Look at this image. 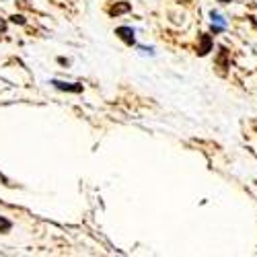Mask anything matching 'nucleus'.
<instances>
[{
	"instance_id": "obj_1",
	"label": "nucleus",
	"mask_w": 257,
	"mask_h": 257,
	"mask_svg": "<svg viewBox=\"0 0 257 257\" xmlns=\"http://www.w3.org/2000/svg\"><path fill=\"white\" fill-rule=\"evenodd\" d=\"M115 35H119L121 41H125L127 46H134L136 44V37H134V29L132 27H117L115 29Z\"/></svg>"
},
{
	"instance_id": "obj_2",
	"label": "nucleus",
	"mask_w": 257,
	"mask_h": 257,
	"mask_svg": "<svg viewBox=\"0 0 257 257\" xmlns=\"http://www.w3.org/2000/svg\"><path fill=\"white\" fill-rule=\"evenodd\" d=\"M52 84L60 91H70V93H80L82 84H74V82H62V80H52Z\"/></svg>"
},
{
	"instance_id": "obj_3",
	"label": "nucleus",
	"mask_w": 257,
	"mask_h": 257,
	"mask_svg": "<svg viewBox=\"0 0 257 257\" xmlns=\"http://www.w3.org/2000/svg\"><path fill=\"white\" fill-rule=\"evenodd\" d=\"M210 17H212V31L214 33H218V31H222L224 27H226V21L222 19V15L220 13H210Z\"/></svg>"
},
{
	"instance_id": "obj_4",
	"label": "nucleus",
	"mask_w": 257,
	"mask_h": 257,
	"mask_svg": "<svg viewBox=\"0 0 257 257\" xmlns=\"http://www.w3.org/2000/svg\"><path fill=\"white\" fill-rule=\"evenodd\" d=\"M132 7L130 5H127V3H119V5H115V7H111L109 9V15L111 17H115V15H121V13H127V11H130Z\"/></svg>"
},
{
	"instance_id": "obj_5",
	"label": "nucleus",
	"mask_w": 257,
	"mask_h": 257,
	"mask_svg": "<svg viewBox=\"0 0 257 257\" xmlns=\"http://www.w3.org/2000/svg\"><path fill=\"white\" fill-rule=\"evenodd\" d=\"M210 48H212V39H210L208 35H202V48L198 50V54H200V56H206V54L210 52Z\"/></svg>"
},
{
	"instance_id": "obj_6",
	"label": "nucleus",
	"mask_w": 257,
	"mask_h": 257,
	"mask_svg": "<svg viewBox=\"0 0 257 257\" xmlns=\"http://www.w3.org/2000/svg\"><path fill=\"white\" fill-rule=\"evenodd\" d=\"M13 228V222L11 220H7V218H3L0 216V232H9Z\"/></svg>"
},
{
	"instance_id": "obj_7",
	"label": "nucleus",
	"mask_w": 257,
	"mask_h": 257,
	"mask_svg": "<svg viewBox=\"0 0 257 257\" xmlns=\"http://www.w3.org/2000/svg\"><path fill=\"white\" fill-rule=\"evenodd\" d=\"M13 23H21V25H23V23H25V19L21 17V15H15V17H13Z\"/></svg>"
},
{
	"instance_id": "obj_8",
	"label": "nucleus",
	"mask_w": 257,
	"mask_h": 257,
	"mask_svg": "<svg viewBox=\"0 0 257 257\" xmlns=\"http://www.w3.org/2000/svg\"><path fill=\"white\" fill-rule=\"evenodd\" d=\"M5 27V23H3V21H0V29H3Z\"/></svg>"
},
{
	"instance_id": "obj_9",
	"label": "nucleus",
	"mask_w": 257,
	"mask_h": 257,
	"mask_svg": "<svg viewBox=\"0 0 257 257\" xmlns=\"http://www.w3.org/2000/svg\"><path fill=\"white\" fill-rule=\"evenodd\" d=\"M220 3H230V0H220Z\"/></svg>"
}]
</instances>
